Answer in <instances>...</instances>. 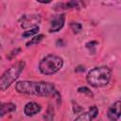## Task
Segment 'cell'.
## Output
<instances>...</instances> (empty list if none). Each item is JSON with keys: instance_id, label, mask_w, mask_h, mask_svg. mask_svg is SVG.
Wrapping results in <instances>:
<instances>
[{"instance_id": "4fadbf2b", "label": "cell", "mask_w": 121, "mask_h": 121, "mask_svg": "<svg viewBox=\"0 0 121 121\" xmlns=\"http://www.w3.org/2000/svg\"><path fill=\"white\" fill-rule=\"evenodd\" d=\"M97 45H98V43H97L96 41H91V42H89V43H86V47L90 50V52H91L92 54H95Z\"/></svg>"}, {"instance_id": "3957f363", "label": "cell", "mask_w": 121, "mask_h": 121, "mask_svg": "<svg viewBox=\"0 0 121 121\" xmlns=\"http://www.w3.org/2000/svg\"><path fill=\"white\" fill-rule=\"evenodd\" d=\"M25 66L26 62L24 60H20L11 65L7 71H5L3 75L0 76V90L6 91L15 80H17L25 69Z\"/></svg>"}, {"instance_id": "e0dca14e", "label": "cell", "mask_w": 121, "mask_h": 121, "mask_svg": "<svg viewBox=\"0 0 121 121\" xmlns=\"http://www.w3.org/2000/svg\"><path fill=\"white\" fill-rule=\"evenodd\" d=\"M20 51H21V48H15V49H13V50L10 52V54H9V59H12L14 56H16L18 53H20Z\"/></svg>"}, {"instance_id": "7a4b0ae2", "label": "cell", "mask_w": 121, "mask_h": 121, "mask_svg": "<svg viewBox=\"0 0 121 121\" xmlns=\"http://www.w3.org/2000/svg\"><path fill=\"white\" fill-rule=\"evenodd\" d=\"M112 78V70L108 66H98L90 70L86 76L87 82L95 88L104 87L109 84Z\"/></svg>"}, {"instance_id": "9c48e42d", "label": "cell", "mask_w": 121, "mask_h": 121, "mask_svg": "<svg viewBox=\"0 0 121 121\" xmlns=\"http://www.w3.org/2000/svg\"><path fill=\"white\" fill-rule=\"evenodd\" d=\"M16 110V105L14 103H0V116H4L8 113H10Z\"/></svg>"}, {"instance_id": "7c38bea8", "label": "cell", "mask_w": 121, "mask_h": 121, "mask_svg": "<svg viewBox=\"0 0 121 121\" xmlns=\"http://www.w3.org/2000/svg\"><path fill=\"white\" fill-rule=\"evenodd\" d=\"M39 29H40V27L37 26H34V27H32V28H30L29 30H26L23 34H22V36L24 37V38H29V37H31V36H35L38 32H39Z\"/></svg>"}, {"instance_id": "5b68a950", "label": "cell", "mask_w": 121, "mask_h": 121, "mask_svg": "<svg viewBox=\"0 0 121 121\" xmlns=\"http://www.w3.org/2000/svg\"><path fill=\"white\" fill-rule=\"evenodd\" d=\"M19 23L21 27L24 29L32 28L41 23V16L39 14H24Z\"/></svg>"}, {"instance_id": "2e32d148", "label": "cell", "mask_w": 121, "mask_h": 121, "mask_svg": "<svg viewBox=\"0 0 121 121\" xmlns=\"http://www.w3.org/2000/svg\"><path fill=\"white\" fill-rule=\"evenodd\" d=\"M88 112L91 114V116H92L93 118H95V117L97 116V114H98V109H97L96 106H92V107L89 109Z\"/></svg>"}, {"instance_id": "5bb4252c", "label": "cell", "mask_w": 121, "mask_h": 121, "mask_svg": "<svg viewBox=\"0 0 121 121\" xmlns=\"http://www.w3.org/2000/svg\"><path fill=\"white\" fill-rule=\"evenodd\" d=\"M70 27H71V29L73 30V32H74V33H78V32L81 30L82 26H81L79 23L72 22V23L70 24Z\"/></svg>"}, {"instance_id": "30bf717a", "label": "cell", "mask_w": 121, "mask_h": 121, "mask_svg": "<svg viewBox=\"0 0 121 121\" xmlns=\"http://www.w3.org/2000/svg\"><path fill=\"white\" fill-rule=\"evenodd\" d=\"M44 38V35L43 34H39V35H35L33 36L26 43V46H31V45H34V44H38Z\"/></svg>"}, {"instance_id": "ffe728a7", "label": "cell", "mask_w": 121, "mask_h": 121, "mask_svg": "<svg viewBox=\"0 0 121 121\" xmlns=\"http://www.w3.org/2000/svg\"><path fill=\"white\" fill-rule=\"evenodd\" d=\"M0 47H1V44H0Z\"/></svg>"}, {"instance_id": "8fae6325", "label": "cell", "mask_w": 121, "mask_h": 121, "mask_svg": "<svg viewBox=\"0 0 121 121\" xmlns=\"http://www.w3.org/2000/svg\"><path fill=\"white\" fill-rule=\"evenodd\" d=\"M93 119L94 118L91 116V114L88 112H85L78 115L74 121H93Z\"/></svg>"}, {"instance_id": "52a82bcc", "label": "cell", "mask_w": 121, "mask_h": 121, "mask_svg": "<svg viewBox=\"0 0 121 121\" xmlns=\"http://www.w3.org/2000/svg\"><path fill=\"white\" fill-rule=\"evenodd\" d=\"M120 100H117L108 109L107 117L110 121H118V119L120 118Z\"/></svg>"}, {"instance_id": "ba28073f", "label": "cell", "mask_w": 121, "mask_h": 121, "mask_svg": "<svg viewBox=\"0 0 121 121\" xmlns=\"http://www.w3.org/2000/svg\"><path fill=\"white\" fill-rule=\"evenodd\" d=\"M42 110V106L36 102H28L26 104L24 108V112L26 116H33L40 112Z\"/></svg>"}, {"instance_id": "9a60e30c", "label": "cell", "mask_w": 121, "mask_h": 121, "mask_svg": "<svg viewBox=\"0 0 121 121\" xmlns=\"http://www.w3.org/2000/svg\"><path fill=\"white\" fill-rule=\"evenodd\" d=\"M78 92L80 93V94L88 95L89 96H93V93L90 91L89 88H87V87H85V86H83V87H79V88L78 89Z\"/></svg>"}, {"instance_id": "8992f818", "label": "cell", "mask_w": 121, "mask_h": 121, "mask_svg": "<svg viewBox=\"0 0 121 121\" xmlns=\"http://www.w3.org/2000/svg\"><path fill=\"white\" fill-rule=\"evenodd\" d=\"M65 23V15L64 14H59L57 16H55L51 22H50V27H49V32H58L59 30H60Z\"/></svg>"}, {"instance_id": "d6986e66", "label": "cell", "mask_w": 121, "mask_h": 121, "mask_svg": "<svg viewBox=\"0 0 121 121\" xmlns=\"http://www.w3.org/2000/svg\"><path fill=\"white\" fill-rule=\"evenodd\" d=\"M0 60H1V57H0Z\"/></svg>"}, {"instance_id": "ac0fdd59", "label": "cell", "mask_w": 121, "mask_h": 121, "mask_svg": "<svg viewBox=\"0 0 121 121\" xmlns=\"http://www.w3.org/2000/svg\"><path fill=\"white\" fill-rule=\"evenodd\" d=\"M84 70H85L84 66H78V67L75 69L76 72H78V71H80V72H84Z\"/></svg>"}, {"instance_id": "277c9868", "label": "cell", "mask_w": 121, "mask_h": 121, "mask_svg": "<svg viewBox=\"0 0 121 121\" xmlns=\"http://www.w3.org/2000/svg\"><path fill=\"white\" fill-rule=\"evenodd\" d=\"M63 66V60L56 55L45 56L39 64V70L43 75H53L60 71Z\"/></svg>"}, {"instance_id": "6da1fadb", "label": "cell", "mask_w": 121, "mask_h": 121, "mask_svg": "<svg viewBox=\"0 0 121 121\" xmlns=\"http://www.w3.org/2000/svg\"><path fill=\"white\" fill-rule=\"evenodd\" d=\"M15 89L18 93L24 95H31L38 96H60L55 85L46 81H30L22 80L15 84Z\"/></svg>"}]
</instances>
